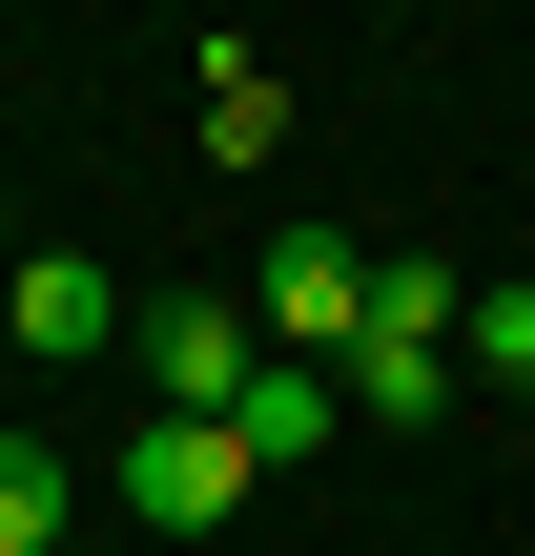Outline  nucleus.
Here are the masks:
<instances>
[{"label": "nucleus", "mask_w": 535, "mask_h": 556, "mask_svg": "<svg viewBox=\"0 0 535 556\" xmlns=\"http://www.w3.org/2000/svg\"><path fill=\"white\" fill-rule=\"evenodd\" d=\"M124 516H144V536L247 516V433H227V413H144V433H124Z\"/></svg>", "instance_id": "f03ea898"}, {"label": "nucleus", "mask_w": 535, "mask_h": 556, "mask_svg": "<svg viewBox=\"0 0 535 556\" xmlns=\"http://www.w3.org/2000/svg\"><path fill=\"white\" fill-rule=\"evenodd\" d=\"M454 330H474V371H515V392H535V268H474Z\"/></svg>", "instance_id": "6e6552de"}, {"label": "nucleus", "mask_w": 535, "mask_h": 556, "mask_svg": "<svg viewBox=\"0 0 535 556\" xmlns=\"http://www.w3.org/2000/svg\"><path fill=\"white\" fill-rule=\"evenodd\" d=\"M0 330H21L41 371H82V351H124V289H103L82 248H21V268H0Z\"/></svg>", "instance_id": "20e7f679"}, {"label": "nucleus", "mask_w": 535, "mask_h": 556, "mask_svg": "<svg viewBox=\"0 0 535 556\" xmlns=\"http://www.w3.org/2000/svg\"><path fill=\"white\" fill-rule=\"evenodd\" d=\"M227 433H247V475H309V454H330V433H351V371H309V351H268V371H247V413H227Z\"/></svg>", "instance_id": "39448f33"}, {"label": "nucleus", "mask_w": 535, "mask_h": 556, "mask_svg": "<svg viewBox=\"0 0 535 556\" xmlns=\"http://www.w3.org/2000/svg\"><path fill=\"white\" fill-rule=\"evenodd\" d=\"M268 144H289V83L247 41H206V165H268Z\"/></svg>", "instance_id": "423d86ee"}, {"label": "nucleus", "mask_w": 535, "mask_h": 556, "mask_svg": "<svg viewBox=\"0 0 535 556\" xmlns=\"http://www.w3.org/2000/svg\"><path fill=\"white\" fill-rule=\"evenodd\" d=\"M247 330H268V351H309V371H351V330H371V248H351V227H268Z\"/></svg>", "instance_id": "f257e3e1"}, {"label": "nucleus", "mask_w": 535, "mask_h": 556, "mask_svg": "<svg viewBox=\"0 0 535 556\" xmlns=\"http://www.w3.org/2000/svg\"><path fill=\"white\" fill-rule=\"evenodd\" d=\"M0 556H62V454L0 433Z\"/></svg>", "instance_id": "0eeeda50"}, {"label": "nucleus", "mask_w": 535, "mask_h": 556, "mask_svg": "<svg viewBox=\"0 0 535 556\" xmlns=\"http://www.w3.org/2000/svg\"><path fill=\"white\" fill-rule=\"evenodd\" d=\"M247 371H268V330H247V309H206V289H186V309H144V413H247Z\"/></svg>", "instance_id": "7ed1b4c3"}]
</instances>
